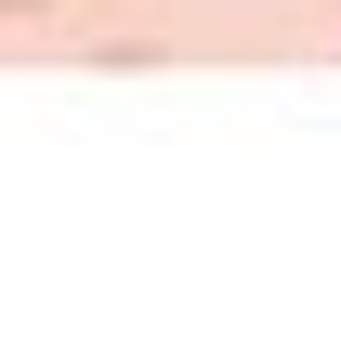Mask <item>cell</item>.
Returning <instances> with one entry per match:
<instances>
[{"mask_svg": "<svg viewBox=\"0 0 341 354\" xmlns=\"http://www.w3.org/2000/svg\"><path fill=\"white\" fill-rule=\"evenodd\" d=\"M0 13H39V0H0Z\"/></svg>", "mask_w": 341, "mask_h": 354, "instance_id": "1", "label": "cell"}]
</instances>
